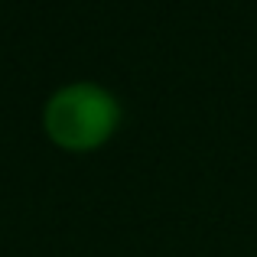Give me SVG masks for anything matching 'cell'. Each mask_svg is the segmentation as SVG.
<instances>
[{
    "instance_id": "1",
    "label": "cell",
    "mask_w": 257,
    "mask_h": 257,
    "mask_svg": "<svg viewBox=\"0 0 257 257\" xmlns=\"http://www.w3.org/2000/svg\"><path fill=\"white\" fill-rule=\"evenodd\" d=\"M46 134L65 150H94L120 124V104L94 82L65 85L46 101Z\"/></svg>"
}]
</instances>
